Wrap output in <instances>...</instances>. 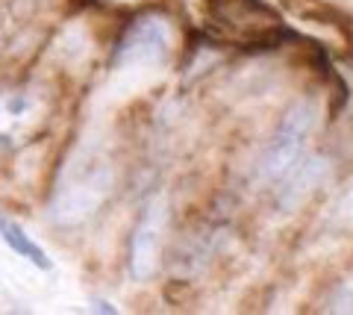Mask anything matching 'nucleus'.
I'll list each match as a JSON object with an SVG mask.
<instances>
[{"label":"nucleus","mask_w":353,"mask_h":315,"mask_svg":"<svg viewBox=\"0 0 353 315\" xmlns=\"http://www.w3.org/2000/svg\"><path fill=\"white\" fill-rule=\"evenodd\" d=\"M206 9L209 18L224 27L239 45L274 50L294 39V32L283 27L277 9L265 0H206Z\"/></svg>","instance_id":"obj_1"},{"label":"nucleus","mask_w":353,"mask_h":315,"mask_svg":"<svg viewBox=\"0 0 353 315\" xmlns=\"http://www.w3.org/2000/svg\"><path fill=\"white\" fill-rule=\"evenodd\" d=\"M171 57V24L162 15H141L124 30L115 45V71H150L162 68Z\"/></svg>","instance_id":"obj_2"},{"label":"nucleus","mask_w":353,"mask_h":315,"mask_svg":"<svg viewBox=\"0 0 353 315\" xmlns=\"http://www.w3.org/2000/svg\"><path fill=\"white\" fill-rule=\"evenodd\" d=\"M112 192V171L106 162H88L85 168L71 174L68 183L57 192L53 219L59 224H80L101 210Z\"/></svg>","instance_id":"obj_3"},{"label":"nucleus","mask_w":353,"mask_h":315,"mask_svg":"<svg viewBox=\"0 0 353 315\" xmlns=\"http://www.w3.org/2000/svg\"><path fill=\"white\" fill-rule=\"evenodd\" d=\"M312 124H315V103L312 101L303 97V101L289 106V112L283 115L277 133H274L271 145H268V150H265V156L259 162V174L265 180H277L294 165Z\"/></svg>","instance_id":"obj_4"},{"label":"nucleus","mask_w":353,"mask_h":315,"mask_svg":"<svg viewBox=\"0 0 353 315\" xmlns=\"http://www.w3.org/2000/svg\"><path fill=\"white\" fill-rule=\"evenodd\" d=\"M162 230H165V203L150 201L130 238V274L136 280H148L157 271L162 251Z\"/></svg>","instance_id":"obj_5"},{"label":"nucleus","mask_w":353,"mask_h":315,"mask_svg":"<svg viewBox=\"0 0 353 315\" xmlns=\"http://www.w3.org/2000/svg\"><path fill=\"white\" fill-rule=\"evenodd\" d=\"M32 112H36V101L24 92H6L0 94V142L12 145L21 133L32 127Z\"/></svg>","instance_id":"obj_6"},{"label":"nucleus","mask_w":353,"mask_h":315,"mask_svg":"<svg viewBox=\"0 0 353 315\" xmlns=\"http://www.w3.org/2000/svg\"><path fill=\"white\" fill-rule=\"evenodd\" d=\"M0 230H3V238H6V245L12 247L15 254H21L27 259V263H32L36 268H41V271H50L53 268V263H50V256L44 254V247H39L36 242H32V238L21 230L18 224H3L0 227Z\"/></svg>","instance_id":"obj_7"},{"label":"nucleus","mask_w":353,"mask_h":315,"mask_svg":"<svg viewBox=\"0 0 353 315\" xmlns=\"http://www.w3.org/2000/svg\"><path fill=\"white\" fill-rule=\"evenodd\" d=\"M94 309H97V312H109V315H115V312H118L112 303H106V301H94Z\"/></svg>","instance_id":"obj_8"},{"label":"nucleus","mask_w":353,"mask_h":315,"mask_svg":"<svg viewBox=\"0 0 353 315\" xmlns=\"http://www.w3.org/2000/svg\"><path fill=\"white\" fill-rule=\"evenodd\" d=\"M85 3H94V0H83V6H85Z\"/></svg>","instance_id":"obj_9"},{"label":"nucleus","mask_w":353,"mask_h":315,"mask_svg":"<svg viewBox=\"0 0 353 315\" xmlns=\"http://www.w3.org/2000/svg\"><path fill=\"white\" fill-rule=\"evenodd\" d=\"M0 227H3V221H0Z\"/></svg>","instance_id":"obj_10"}]
</instances>
